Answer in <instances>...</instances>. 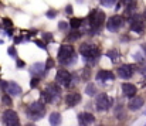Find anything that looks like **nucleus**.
Masks as SVG:
<instances>
[{"label":"nucleus","mask_w":146,"mask_h":126,"mask_svg":"<svg viewBox=\"0 0 146 126\" xmlns=\"http://www.w3.org/2000/svg\"><path fill=\"white\" fill-rule=\"evenodd\" d=\"M44 113H46V106L41 102H34L27 109V115L30 119H41Z\"/></svg>","instance_id":"nucleus-1"},{"label":"nucleus","mask_w":146,"mask_h":126,"mask_svg":"<svg viewBox=\"0 0 146 126\" xmlns=\"http://www.w3.org/2000/svg\"><path fill=\"white\" fill-rule=\"evenodd\" d=\"M72 55H74V48H72L71 45H68V44H62V45L60 47V50H58V54H57L58 61L62 62V64H67V61H68L70 57H72Z\"/></svg>","instance_id":"nucleus-2"},{"label":"nucleus","mask_w":146,"mask_h":126,"mask_svg":"<svg viewBox=\"0 0 146 126\" xmlns=\"http://www.w3.org/2000/svg\"><path fill=\"white\" fill-rule=\"evenodd\" d=\"M104 20H105V14L101 10H94L90 14V21H91V27L92 29H99L104 24Z\"/></svg>","instance_id":"nucleus-3"},{"label":"nucleus","mask_w":146,"mask_h":126,"mask_svg":"<svg viewBox=\"0 0 146 126\" xmlns=\"http://www.w3.org/2000/svg\"><path fill=\"white\" fill-rule=\"evenodd\" d=\"M3 122L6 126H19V115L14 111L7 109L3 112Z\"/></svg>","instance_id":"nucleus-4"},{"label":"nucleus","mask_w":146,"mask_h":126,"mask_svg":"<svg viewBox=\"0 0 146 126\" xmlns=\"http://www.w3.org/2000/svg\"><path fill=\"white\" fill-rule=\"evenodd\" d=\"M80 52H81V55H84V57H87V58H91V57L98 55L97 47H95V45H91V44H88V42H84V44L80 45Z\"/></svg>","instance_id":"nucleus-5"},{"label":"nucleus","mask_w":146,"mask_h":126,"mask_svg":"<svg viewBox=\"0 0 146 126\" xmlns=\"http://www.w3.org/2000/svg\"><path fill=\"white\" fill-rule=\"evenodd\" d=\"M123 17L122 16H113V17H111L109 20H108V24H106V27H108V30L109 31H118L122 26H123Z\"/></svg>","instance_id":"nucleus-6"},{"label":"nucleus","mask_w":146,"mask_h":126,"mask_svg":"<svg viewBox=\"0 0 146 126\" xmlns=\"http://www.w3.org/2000/svg\"><path fill=\"white\" fill-rule=\"evenodd\" d=\"M71 80H72L71 74L67 72V71H62V70L58 71L57 75H55V82L58 85H61V86H68L71 84Z\"/></svg>","instance_id":"nucleus-7"},{"label":"nucleus","mask_w":146,"mask_h":126,"mask_svg":"<svg viewBox=\"0 0 146 126\" xmlns=\"http://www.w3.org/2000/svg\"><path fill=\"white\" fill-rule=\"evenodd\" d=\"M112 105V99L106 94H101L97 99V109L98 111H106Z\"/></svg>","instance_id":"nucleus-8"},{"label":"nucleus","mask_w":146,"mask_h":126,"mask_svg":"<svg viewBox=\"0 0 146 126\" xmlns=\"http://www.w3.org/2000/svg\"><path fill=\"white\" fill-rule=\"evenodd\" d=\"M0 85H3V88L6 89V92L11 96H17L21 94V88L16 82H0Z\"/></svg>","instance_id":"nucleus-9"},{"label":"nucleus","mask_w":146,"mask_h":126,"mask_svg":"<svg viewBox=\"0 0 146 126\" xmlns=\"http://www.w3.org/2000/svg\"><path fill=\"white\" fill-rule=\"evenodd\" d=\"M131 29L132 31H136V33H142L145 30V23L143 20L139 17V16H135L131 19Z\"/></svg>","instance_id":"nucleus-10"},{"label":"nucleus","mask_w":146,"mask_h":126,"mask_svg":"<svg viewBox=\"0 0 146 126\" xmlns=\"http://www.w3.org/2000/svg\"><path fill=\"white\" fill-rule=\"evenodd\" d=\"M118 75L123 80H128L133 75V67L132 65H121L118 68Z\"/></svg>","instance_id":"nucleus-11"},{"label":"nucleus","mask_w":146,"mask_h":126,"mask_svg":"<svg viewBox=\"0 0 146 126\" xmlns=\"http://www.w3.org/2000/svg\"><path fill=\"white\" fill-rule=\"evenodd\" d=\"M65 102H67L68 106L72 108V106H75V105H78L81 102V95L77 94V92H71V94H68L65 96Z\"/></svg>","instance_id":"nucleus-12"},{"label":"nucleus","mask_w":146,"mask_h":126,"mask_svg":"<svg viewBox=\"0 0 146 126\" xmlns=\"http://www.w3.org/2000/svg\"><path fill=\"white\" fill-rule=\"evenodd\" d=\"M143 106V98H141V96H133L131 101H129V103H128V108L131 109V111H138V109H141Z\"/></svg>","instance_id":"nucleus-13"},{"label":"nucleus","mask_w":146,"mask_h":126,"mask_svg":"<svg viewBox=\"0 0 146 126\" xmlns=\"http://www.w3.org/2000/svg\"><path fill=\"white\" fill-rule=\"evenodd\" d=\"M94 119H95V118H94L91 113H88V112L80 113V116H78V122H80L81 126H90L94 122Z\"/></svg>","instance_id":"nucleus-14"},{"label":"nucleus","mask_w":146,"mask_h":126,"mask_svg":"<svg viewBox=\"0 0 146 126\" xmlns=\"http://www.w3.org/2000/svg\"><path fill=\"white\" fill-rule=\"evenodd\" d=\"M46 91L48 92V94L52 96V98H54V99L60 98V95H61V89H60L58 84H50L46 88Z\"/></svg>","instance_id":"nucleus-15"},{"label":"nucleus","mask_w":146,"mask_h":126,"mask_svg":"<svg viewBox=\"0 0 146 126\" xmlns=\"http://www.w3.org/2000/svg\"><path fill=\"white\" fill-rule=\"evenodd\" d=\"M122 91H123V94H125L126 96L133 98L135 94H136V86L133 84H123L122 85Z\"/></svg>","instance_id":"nucleus-16"},{"label":"nucleus","mask_w":146,"mask_h":126,"mask_svg":"<svg viewBox=\"0 0 146 126\" xmlns=\"http://www.w3.org/2000/svg\"><path fill=\"white\" fill-rule=\"evenodd\" d=\"M48 121H50V125L51 126H60L62 119H61V115H60L58 112H52V113L50 115Z\"/></svg>","instance_id":"nucleus-17"},{"label":"nucleus","mask_w":146,"mask_h":126,"mask_svg":"<svg viewBox=\"0 0 146 126\" xmlns=\"http://www.w3.org/2000/svg\"><path fill=\"white\" fill-rule=\"evenodd\" d=\"M112 78H113V74H112L111 71H104V70H102V71H99L97 74L98 81H104V82H105L106 80H112Z\"/></svg>","instance_id":"nucleus-18"},{"label":"nucleus","mask_w":146,"mask_h":126,"mask_svg":"<svg viewBox=\"0 0 146 126\" xmlns=\"http://www.w3.org/2000/svg\"><path fill=\"white\" fill-rule=\"evenodd\" d=\"M43 70H44V65L43 64H34L33 67H31V72H34V74H43Z\"/></svg>","instance_id":"nucleus-19"},{"label":"nucleus","mask_w":146,"mask_h":126,"mask_svg":"<svg viewBox=\"0 0 146 126\" xmlns=\"http://www.w3.org/2000/svg\"><path fill=\"white\" fill-rule=\"evenodd\" d=\"M81 19H77V17H74V19H71V21H70V26L74 29V30H77L78 27H81Z\"/></svg>","instance_id":"nucleus-20"},{"label":"nucleus","mask_w":146,"mask_h":126,"mask_svg":"<svg viewBox=\"0 0 146 126\" xmlns=\"http://www.w3.org/2000/svg\"><path fill=\"white\" fill-rule=\"evenodd\" d=\"M85 92H87V95H95V92H97V88H95V85L94 84H88L87 85V88H85Z\"/></svg>","instance_id":"nucleus-21"},{"label":"nucleus","mask_w":146,"mask_h":126,"mask_svg":"<svg viewBox=\"0 0 146 126\" xmlns=\"http://www.w3.org/2000/svg\"><path fill=\"white\" fill-rule=\"evenodd\" d=\"M41 95H43V99H44L46 102H52V101H54V98H52V96L50 95L47 91H44V92H43Z\"/></svg>","instance_id":"nucleus-22"},{"label":"nucleus","mask_w":146,"mask_h":126,"mask_svg":"<svg viewBox=\"0 0 146 126\" xmlns=\"http://www.w3.org/2000/svg\"><path fill=\"white\" fill-rule=\"evenodd\" d=\"M80 37H81V33H80V31H72V33L68 36L70 40H78Z\"/></svg>","instance_id":"nucleus-23"},{"label":"nucleus","mask_w":146,"mask_h":126,"mask_svg":"<svg viewBox=\"0 0 146 126\" xmlns=\"http://www.w3.org/2000/svg\"><path fill=\"white\" fill-rule=\"evenodd\" d=\"M115 3H116V0H102V4L106 6V7H111V6H113Z\"/></svg>","instance_id":"nucleus-24"},{"label":"nucleus","mask_w":146,"mask_h":126,"mask_svg":"<svg viewBox=\"0 0 146 126\" xmlns=\"http://www.w3.org/2000/svg\"><path fill=\"white\" fill-rule=\"evenodd\" d=\"M3 23H4V26H6L7 29H10V27H13V24H11V21H10L9 19H4V20H3Z\"/></svg>","instance_id":"nucleus-25"},{"label":"nucleus","mask_w":146,"mask_h":126,"mask_svg":"<svg viewBox=\"0 0 146 126\" xmlns=\"http://www.w3.org/2000/svg\"><path fill=\"white\" fill-rule=\"evenodd\" d=\"M3 102H4V103H7V105H10V103H11V101H10V98H9L7 95H4V96H3Z\"/></svg>","instance_id":"nucleus-26"},{"label":"nucleus","mask_w":146,"mask_h":126,"mask_svg":"<svg viewBox=\"0 0 146 126\" xmlns=\"http://www.w3.org/2000/svg\"><path fill=\"white\" fill-rule=\"evenodd\" d=\"M58 26H60V29H61V30H65V29H67V23H65V21H61Z\"/></svg>","instance_id":"nucleus-27"},{"label":"nucleus","mask_w":146,"mask_h":126,"mask_svg":"<svg viewBox=\"0 0 146 126\" xmlns=\"http://www.w3.org/2000/svg\"><path fill=\"white\" fill-rule=\"evenodd\" d=\"M37 84H38V80H31V84H30V86H31V88H36V86H37Z\"/></svg>","instance_id":"nucleus-28"},{"label":"nucleus","mask_w":146,"mask_h":126,"mask_svg":"<svg viewBox=\"0 0 146 126\" xmlns=\"http://www.w3.org/2000/svg\"><path fill=\"white\" fill-rule=\"evenodd\" d=\"M47 16H48L50 19H52V17L55 16V11H54V10H50L48 13H47Z\"/></svg>","instance_id":"nucleus-29"},{"label":"nucleus","mask_w":146,"mask_h":126,"mask_svg":"<svg viewBox=\"0 0 146 126\" xmlns=\"http://www.w3.org/2000/svg\"><path fill=\"white\" fill-rule=\"evenodd\" d=\"M9 54H10V55H16V51H14V48H9Z\"/></svg>","instance_id":"nucleus-30"},{"label":"nucleus","mask_w":146,"mask_h":126,"mask_svg":"<svg viewBox=\"0 0 146 126\" xmlns=\"http://www.w3.org/2000/svg\"><path fill=\"white\" fill-rule=\"evenodd\" d=\"M36 44H37L38 47H41V48H46V45H44V44H43L41 41H36Z\"/></svg>","instance_id":"nucleus-31"},{"label":"nucleus","mask_w":146,"mask_h":126,"mask_svg":"<svg viewBox=\"0 0 146 126\" xmlns=\"http://www.w3.org/2000/svg\"><path fill=\"white\" fill-rule=\"evenodd\" d=\"M44 38H46V40H51V34H44Z\"/></svg>","instance_id":"nucleus-32"},{"label":"nucleus","mask_w":146,"mask_h":126,"mask_svg":"<svg viewBox=\"0 0 146 126\" xmlns=\"http://www.w3.org/2000/svg\"><path fill=\"white\" fill-rule=\"evenodd\" d=\"M67 11H68V13H72V7L68 6V7H67Z\"/></svg>","instance_id":"nucleus-33"},{"label":"nucleus","mask_w":146,"mask_h":126,"mask_svg":"<svg viewBox=\"0 0 146 126\" xmlns=\"http://www.w3.org/2000/svg\"><path fill=\"white\" fill-rule=\"evenodd\" d=\"M47 67H48V68H51V67H52V61H51V60H48V64H47Z\"/></svg>","instance_id":"nucleus-34"},{"label":"nucleus","mask_w":146,"mask_h":126,"mask_svg":"<svg viewBox=\"0 0 146 126\" xmlns=\"http://www.w3.org/2000/svg\"><path fill=\"white\" fill-rule=\"evenodd\" d=\"M142 48H143V52L146 54V44H143V45H142Z\"/></svg>","instance_id":"nucleus-35"},{"label":"nucleus","mask_w":146,"mask_h":126,"mask_svg":"<svg viewBox=\"0 0 146 126\" xmlns=\"http://www.w3.org/2000/svg\"><path fill=\"white\" fill-rule=\"evenodd\" d=\"M145 17H146V10H145Z\"/></svg>","instance_id":"nucleus-36"},{"label":"nucleus","mask_w":146,"mask_h":126,"mask_svg":"<svg viewBox=\"0 0 146 126\" xmlns=\"http://www.w3.org/2000/svg\"><path fill=\"white\" fill-rule=\"evenodd\" d=\"M145 74H146V68H145Z\"/></svg>","instance_id":"nucleus-37"},{"label":"nucleus","mask_w":146,"mask_h":126,"mask_svg":"<svg viewBox=\"0 0 146 126\" xmlns=\"http://www.w3.org/2000/svg\"><path fill=\"white\" fill-rule=\"evenodd\" d=\"M145 126H146V125H145Z\"/></svg>","instance_id":"nucleus-38"}]
</instances>
